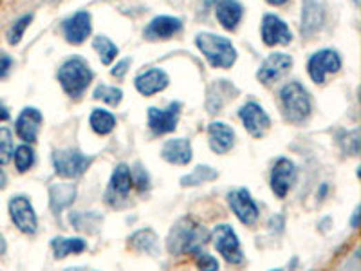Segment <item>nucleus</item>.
Returning a JSON list of instances; mask_svg holds the SVG:
<instances>
[{"instance_id":"28","label":"nucleus","mask_w":361,"mask_h":271,"mask_svg":"<svg viewBox=\"0 0 361 271\" xmlns=\"http://www.w3.org/2000/svg\"><path fill=\"white\" fill-rule=\"evenodd\" d=\"M219 177V172L215 168L208 167V165H199L195 168L192 174H186V176L180 177V185L183 186H199L205 185V183H209Z\"/></svg>"},{"instance_id":"10","label":"nucleus","mask_w":361,"mask_h":271,"mask_svg":"<svg viewBox=\"0 0 361 271\" xmlns=\"http://www.w3.org/2000/svg\"><path fill=\"white\" fill-rule=\"evenodd\" d=\"M238 118L243 121L244 129L251 134L253 138H262L271 127L269 114L262 109L257 101H247V103H244L238 109Z\"/></svg>"},{"instance_id":"40","label":"nucleus","mask_w":361,"mask_h":271,"mask_svg":"<svg viewBox=\"0 0 361 271\" xmlns=\"http://www.w3.org/2000/svg\"><path fill=\"white\" fill-rule=\"evenodd\" d=\"M8 185V176H6L4 168H2V163H0V188H4Z\"/></svg>"},{"instance_id":"34","label":"nucleus","mask_w":361,"mask_h":271,"mask_svg":"<svg viewBox=\"0 0 361 271\" xmlns=\"http://www.w3.org/2000/svg\"><path fill=\"white\" fill-rule=\"evenodd\" d=\"M130 174H132V185L138 186L139 192L148 190V186H150V176H148V172L141 167V165H134V168H130Z\"/></svg>"},{"instance_id":"38","label":"nucleus","mask_w":361,"mask_h":271,"mask_svg":"<svg viewBox=\"0 0 361 271\" xmlns=\"http://www.w3.org/2000/svg\"><path fill=\"white\" fill-rule=\"evenodd\" d=\"M11 67H13V58L10 54H0V78L8 77Z\"/></svg>"},{"instance_id":"21","label":"nucleus","mask_w":361,"mask_h":271,"mask_svg":"<svg viewBox=\"0 0 361 271\" xmlns=\"http://www.w3.org/2000/svg\"><path fill=\"white\" fill-rule=\"evenodd\" d=\"M76 199V186L71 183H54L49 186V206L54 215H60Z\"/></svg>"},{"instance_id":"15","label":"nucleus","mask_w":361,"mask_h":271,"mask_svg":"<svg viewBox=\"0 0 361 271\" xmlns=\"http://www.w3.org/2000/svg\"><path fill=\"white\" fill-rule=\"evenodd\" d=\"M291 67H293V58H291L289 54L273 52V54H269L260 66V69H258L257 72V78L260 83L269 86L273 81L280 80L285 72H289Z\"/></svg>"},{"instance_id":"13","label":"nucleus","mask_w":361,"mask_h":271,"mask_svg":"<svg viewBox=\"0 0 361 271\" xmlns=\"http://www.w3.org/2000/svg\"><path fill=\"white\" fill-rule=\"evenodd\" d=\"M296 179V167L295 163L287 159V157H278L271 168V190L276 197L284 199L289 194V188L293 186Z\"/></svg>"},{"instance_id":"18","label":"nucleus","mask_w":361,"mask_h":271,"mask_svg":"<svg viewBox=\"0 0 361 271\" xmlns=\"http://www.w3.org/2000/svg\"><path fill=\"white\" fill-rule=\"evenodd\" d=\"M170 83V78L163 69L159 67H152V69H147V71H143L141 74L136 77L134 80V86L138 89V92L141 96H154L157 92H161L165 90Z\"/></svg>"},{"instance_id":"39","label":"nucleus","mask_w":361,"mask_h":271,"mask_svg":"<svg viewBox=\"0 0 361 271\" xmlns=\"http://www.w3.org/2000/svg\"><path fill=\"white\" fill-rule=\"evenodd\" d=\"M8 119H10V110L0 101V121H8Z\"/></svg>"},{"instance_id":"4","label":"nucleus","mask_w":361,"mask_h":271,"mask_svg":"<svg viewBox=\"0 0 361 271\" xmlns=\"http://www.w3.org/2000/svg\"><path fill=\"white\" fill-rule=\"evenodd\" d=\"M280 103L285 119L291 123H304L313 110L309 92L300 81H289L287 86L282 87Z\"/></svg>"},{"instance_id":"29","label":"nucleus","mask_w":361,"mask_h":271,"mask_svg":"<svg viewBox=\"0 0 361 271\" xmlns=\"http://www.w3.org/2000/svg\"><path fill=\"white\" fill-rule=\"evenodd\" d=\"M92 48H94V51L100 54L101 62H103L105 66H110V63L114 62L119 52L118 46H116L109 37H103V34H98V37L92 40Z\"/></svg>"},{"instance_id":"37","label":"nucleus","mask_w":361,"mask_h":271,"mask_svg":"<svg viewBox=\"0 0 361 271\" xmlns=\"http://www.w3.org/2000/svg\"><path fill=\"white\" fill-rule=\"evenodd\" d=\"M130 67V58H123V60H119L118 63H116L114 67H112V77L114 78H123L125 74H127V71H129Z\"/></svg>"},{"instance_id":"9","label":"nucleus","mask_w":361,"mask_h":271,"mask_svg":"<svg viewBox=\"0 0 361 271\" xmlns=\"http://www.w3.org/2000/svg\"><path fill=\"white\" fill-rule=\"evenodd\" d=\"M262 42L267 48H275V46H289L293 40V33L289 31V26L275 13H266L262 19L260 26Z\"/></svg>"},{"instance_id":"5","label":"nucleus","mask_w":361,"mask_h":271,"mask_svg":"<svg viewBox=\"0 0 361 271\" xmlns=\"http://www.w3.org/2000/svg\"><path fill=\"white\" fill-rule=\"evenodd\" d=\"M90 163H92V157L81 154L76 148H60L52 152V167L58 176L67 177V179L83 176L87 168L90 167Z\"/></svg>"},{"instance_id":"8","label":"nucleus","mask_w":361,"mask_h":271,"mask_svg":"<svg viewBox=\"0 0 361 271\" xmlns=\"http://www.w3.org/2000/svg\"><path fill=\"white\" fill-rule=\"evenodd\" d=\"M10 215L11 221L17 228L25 235H33L39 230V217L34 212L31 201L25 195H14L10 201Z\"/></svg>"},{"instance_id":"42","label":"nucleus","mask_w":361,"mask_h":271,"mask_svg":"<svg viewBox=\"0 0 361 271\" xmlns=\"http://www.w3.org/2000/svg\"><path fill=\"white\" fill-rule=\"evenodd\" d=\"M358 214H360V208L354 210V215H352V228H358Z\"/></svg>"},{"instance_id":"7","label":"nucleus","mask_w":361,"mask_h":271,"mask_svg":"<svg viewBox=\"0 0 361 271\" xmlns=\"http://www.w3.org/2000/svg\"><path fill=\"white\" fill-rule=\"evenodd\" d=\"M214 244L215 250L223 255V259L229 264H243L244 253L240 250V241H238L235 230L229 224H219L214 230Z\"/></svg>"},{"instance_id":"3","label":"nucleus","mask_w":361,"mask_h":271,"mask_svg":"<svg viewBox=\"0 0 361 271\" xmlns=\"http://www.w3.org/2000/svg\"><path fill=\"white\" fill-rule=\"evenodd\" d=\"M60 86H62L63 92L71 98H80L85 92L87 87L90 86V81L94 78L92 69L89 63L81 57H71L67 58L65 62L60 66L56 74Z\"/></svg>"},{"instance_id":"26","label":"nucleus","mask_w":361,"mask_h":271,"mask_svg":"<svg viewBox=\"0 0 361 271\" xmlns=\"http://www.w3.org/2000/svg\"><path fill=\"white\" fill-rule=\"evenodd\" d=\"M89 123H90V129L94 130L96 134L107 136V134H110L112 130H114L116 116L105 109H94L92 112H90Z\"/></svg>"},{"instance_id":"17","label":"nucleus","mask_w":361,"mask_h":271,"mask_svg":"<svg viewBox=\"0 0 361 271\" xmlns=\"http://www.w3.org/2000/svg\"><path fill=\"white\" fill-rule=\"evenodd\" d=\"M180 29H183V20L179 17L159 14L148 22V26L143 31V37L147 40H167L179 33Z\"/></svg>"},{"instance_id":"12","label":"nucleus","mask_w":361,"mask_h":271,"mask_svg":"<svg viewBox=\"0 0 361 271\" xmlns=\"http://www.w3.org/2000/svg\"><path fill=\"white\" fill-rule=\"evenodd\" d=\"M228 205L233 210V214L237 215V219L243 224L251 226V224L257 223L260 212H258V206L253 201L251 194L246 188H237V190L229 192Z\"/></svg>"},{"instance_id":"24","label":"nucleus","mask_w":361,"mask_h":271,"mask_svg":"<svg viewBox=\"0 0 361 271\" xmlns=\"http://www.w3.org/2000/svg\"><path fill=\"white\" fill-rule=\"evenodd\" d=\"M325 19V8L316 2H307L302 8V34L311 37L322 28Z\"/></svg>"},{"instance_id":"19","label":"nucleus","mask_w":361,"mask_h":271,"mask_svg":"<svg viewBox=\"0 0 361 271\" xmlns=\"http://www.w3.org/2000/svg\"><path fill=\"white\" fill-rule=\"evenodd\" d=\"M132 188V174H130V167L125 163H119L114 168L112 176L109 181V188H107V201L109 203H118V201L125 199L130 194Z\"/></svg>"},{"instance_id":"32","label":"nucleus","mask_w":361,"mask_h":271,"mask_svg":"<svg viewBox=\"0 0 361 271\" xmlns=\"http://www.w3.org/2000/svg\"><path fill=\"white\" fill-rule=\"evenodd\" d=\"M33 19H34L33 13H25L22 14L20 19L14 20L13 26L10 28V31H8V42H10L11 46H19L22 37H24L25 29H28V26L33 22Z\"/></svg>"},{"instance_id":"6","label":"nucleus","mask_w":361,"mask_h":271,"mask_svg":"<svg viewBox=\"0 0 361 271\" xmlns=\"http://www.w3.org/2000/svg\"><path fill=\"white\" fill-rule=\"evenodd\" d=\"M342 69V57L334 49H320L313 52L307 63V72L314 83H323L327 74H334Z\"/></svg>"},{"instance_id":"30","label":"nucleus","mask_w":361,"mask_h":271,"mask_svg":"<svg viewBox=\"0 0 361 271\" xmlns=\"http://www.w3.org/2000/svg\"><path fill=\"white\" fill-rule=\"evenodd\" d=\"M13 159H14V167L19 172H28L33 168L34 165V150L33 147H29V145H19V147L14 148L13 152Z\"/></svg>"},{"instance_id":"22","label":"nucleus","mask_w":361,"mask_h":271,"mask_svg":"<svg viewBox=\"0 0 361 271\" xmlns=\"http://www.w3.org/2000/svg\"><path fill=\"white\" fill-rule=\"evenodd\" d=\"M161 156L170 165H188L194 157V150L188 139L176 138L163 145Z\"/></svg>"},{"instance_id":"36","label":"nucleus","mask_w":361,"mask_h":271,"mask_svg":"<svg viewBox=\"0 0 361 271\" xmlns=\"http://www.w3.org/2000/svg\"><path fill=\"white\" fill-rule=\"evenodd\" d=\"M343 139H345V141H342V147L345 152L351 154V156L360 152V134H358V130L345 132L343 134Z\"/></svg>"},{"instance_id":"43","label":"nucleus","mask_w":361,"mask_h":271,"mask_svg":"<svg viewBox=\"0 0 361 271\" xmlns=\"http://www.w3.org/2000/svg\"><path fill=\"white\" fill-rule=\"evenodd\" d=\"M271 271H282V270H271Z\"/></svg>"},{"instance_id":"23","label":"nucleus","mask_w":361,"mask_h":271,"mask_svg":"<svg viewBox=\"0 0 361 271\" xmlns=\"http://www.w3.org/2000/svg\"><path fill=\"white\" fill-rule=\"evenodd\" d=\"M215 14L224 29L235 31L237 26L240 24L244 14V6L240 2H231V0H224L215 6Z\"/></svg>"},{"instance_id":"27","label":"nucleus","mask_w":361,"mask_h":271,"mask_svg":"<svg viewBox=\"0 0 361 271\" xmlns=\"http://www.w3.org/2000/svg\"><path fill=\"white\" fill-rule=\"evenodd\" d=\"M129 244L138 250V252H145L150 253V255H156L159 252V244H157V237L156 233L152 230H139L129 239Z\"/></svg>"},{"instance_id":"16","label":"nucleus","mask_w":361,"mask_h":271,"mask_svg":"<svg viewBox=\"0 0 361 271\" xmlns=\"http://www.w3.org/2000/svg\"><path fill=\"white\" fill-rule=\"evenodd\" d=\"M42 112L34 107H25L17 118L14 130L24 145H33L39 139V130L42 127Z\"/></svg>"},{"instance_id":"14","label":"nucleus","mask_w":361,"mask_h":271,"mask_svg":"<svg viewBox=\"0 0 361 271\" xmlns=\"http://www.w3.org/2000/svg\"><path fill=\"white\" fill-rule=\"evenodd\" d=\"M62 31L67 42L72 43V46L83 43L90 37V31H92L90 13H87V11H76L71 17H67L62 22Z\"/></svg>"},{"instance_id":"20","label":"nucleus","mask_w":361,"mask_h":271,"mask_svg":"<svg viewBox=\"0 0 361 271\" xmlns=\"http://www.w3.org/2000/svg\"><path fill=\"white\" fill-rule=\"evenodd\" d=\"M208 143L215 154H226L235 143V130L224 121H212L208 125Z\"/></svg>"},{"instance_id":"11","label":"nucleus","mask_w":361,"mask_h":271,"mask_svg":"<svg viewBox=\"0 0 361 271\" xmlns=\"http://www.w3.org/2000/svg\"><path fill=\"white\" fill-rule=\"evenodd\" d=\"M180 114V101H172L167 109H157L150 107L148 109V127L154 134L161 136V134H170L177 129Z\"/></svg>"},{"instance_id":"25","label":"nucleus","mask_w":361,"mask_h":271,"mask_svg":"<svg viewBox=\"0 0 361 271\" xmlns=\"http://www.w3.org/2000/svg\"><path fill=\"white\" fill-rule=\"evenodd\" d=\"M51 250L54 259H65L85 252L87 243L80 237H54L51 241Z\"/></svg>"},{"instance_id":"33","label":"nucleus","mask_w":361,"mask_h":271,"mask_svg":"<svg viewBox=\"0 0 361 271\" xmlns=\"http://www.w3.org/2000/svg\"><path fill=\"white\" fill-rule=\"evenodd\" d=\"M13 134L8 127H0V163H10L13 157Z\"/></svg>"},{"instance_id":"2","label":"nucleus","mask_w":361,"mask_h":271,"mask_svg":"<svg viewBox=\"0 0 361 271\" xmlns=\"http://www.w3.org/2000/svg\"><path fill=\"white\" fill-rule=\"evenodd\" d=\"M195 46L203 52L206 62L217 69H229L237 62V49L233 48L231 40L220 34L203 31L195 37Z\"/></svg>"},{"instance_id":"35","label":"nucleus","mask_w":361,"mask_h":271,"mask_svg":"<svg viewBox=\"0 0 361 271\" xmlns=\"http://www.w3.org/2000/svg\"><path fill=\"white\" fill-rule=\"evenodd\" d=\"M195 264L200 271H219V261L206 252L195 253Z\"/></svg>"},{"instance_id":"1","label":"nucleus","mask_w":361,"mask_h":271,"mask_svg":"<svg viewBox=\"0 0 361 271\" xmlns=\"http://www.w3.org/2000/svg\"><path fill=\"white\" fill-rule=\"evenodd\" d=\"M212 233L190 217H183L172 226L167 239L168 252L174 255H195L203 252V246L209 241Z\"/></svg>"},{"instance_id":"31","label":"nucleus","mask_w":361,"mask_h":271,"mask_svg":"<svg viewBox=\"0 0 361 271\" xmlns=\"http://www.w3.org/2000/svg\"><path fill=\"white\" fill-rule=\"evenodd\" d=\"M92 96H94L96 100H101L103 103L110 105V107H116L123 100V90L112 86H98L94 92H92Z\"/></svg>"},{"instance_id":"41","label":"nucleus","mask_w":361,"mask_h":271,"mask_svg":"<svg viewBox=\"0 0 361 271\" xmlns=\"http://www.w3.org/2000/svg\"><path fill=\"white\" fill-rule=\"evenodd\" d=\"M6 248H8V244H6V239L0 235V255H4Z\"/></svg>"}]
</instances>
